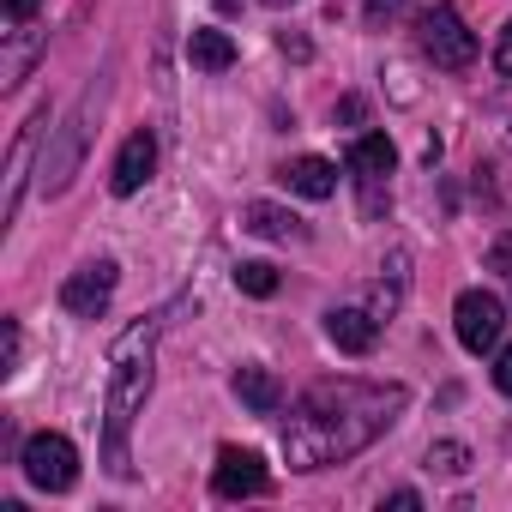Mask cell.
<instances>
[{"mask_svg":"<svg viewBox=\"0 0 512 512\" xmlns=\"http://www.w3.org/2000/svg\"><path fill=\"white\" fill-rule=\"evenodd\" d=\"M404 404H410V392L398 380H386V386L380 380H320L302 392V404L284 422V458L296 470L344 464V458L368 452L398 422Z\"/></svg>","mask_w":512,"mask_h":512,"instance_id":"1","label":"cell"},{"mask_svg":"<svg viewBox=\"0 0 512 512\" xmlns=\"http://www.w3.org/2000/svg\"><path fill=\"white\" fill-rule=\"evenodd\" d=\"M151 338H157V326L145 320V326H133V332L115 344V356H109V470H115L121 482L133 476L127 434H133V422H139V410H145V398H151Z\"/></svg>","mask_w":512,"mask_h":512,"instance_id":"2","label":"cell"},{"mask_svg":"<svg viewBox=\"0 0 512 512\" xmlns=\"http://www.w3.org/2000/svg\"><path fill=\"white\" fill-rule=\"evenodd\" d=\"M97 103H103V85H91L85 97H79V109L55 127V145H49V157H43V193L55 199V193H67L73 187V175H79V163H85V145H91V121H97Z\"/></svg>","mask_w":512,"mask_h":512,"instance_id":"3","label":"cell"},{"mask_svg":"<svg viewBox=\"0 0 512 512\" xmlns=\"http://www.w3.org/2000/svg\"><path fill=\"white\" fill-rule=\"evenodd\" d=\"M422 55L446 73H464L476 61V31L452 13V7H428L422 13Z\"/></svg>","mask_w":512,"mask_h":512,"instance_id":"4","label":"cell"},{"mask_svg":"<svg viewBox=\"0 0 512 512\" xmlns=\"http://www.w3.org/2000/svg\"><path fill=\"white\" fill-rule=\"evenodd\" d=\"M452 332H458V344H464L470 356L494 350L500 332H506V302H500L494 290H464V296L452 302Z\"/></svg>","mask_w":512,"mask_h":512,"instance_id":"5","label":"cell"},{"mask_svg":"<svg viewBox=\"0 0 512 512\" xmlns=\"http://www.w3.org/2000/svg\"><path fill=\"white\" fill-rule=\"evenodd\" d=\"M25 476L43 494H67L79 482V446L67 434H31L25 440Z\"/></svg>","mask_w":512,"mask_h":512,"instance_id":"6","label":"cell"},{"mask_svg":"<svg viewBox=\"0 0 512 512\" xmlns=\"http://www.w3.org/2000/svg\"><path fill=\"white\" fill-rule=\"evenodd\" d=\"M211 488L223 500H247V494H266L272 476H266V458L247 452V446H223L217 452V470H211Z\"/></svg>","mask_w":512,"mask_h":512,"instance_id":"7","label":"cell"},{"mask_svg":"<svg viewBox=\"0 0 512 512\" xmlns=\"http://www.w3.org/2000/svg\"><path fill=\"white\" fill-rule=\"evenodd\" d=\"M115 260H97V266H85V272H73L67 284H61V308L67 314H79V320H97L103 308H109V296H115Z\"/></svg>","mask_w":512,"mask_h":512,"instance_id":"8","label":"cell"},{"mask_svg":"<svg viewBox=\"0 0 512 512\" xmlns=\"http://www.w3.org/2000/svg\"><path fill=\"white\" fill-rule=\"evenodd\" d=\"M49 115H31L13 139V157H7V193H0V223H13L19 205H25V181H31V157H37V133H43Z\"/></svg>","mask_w":512,"mask_h":512,"instance_id":"9","label":"cell"},{"mask_svg":"<svg viewBox=\"0 0 512 512\" xmlns=\"http://www.w3.org/2000/svg\"><path fill=\"white\" fill-rule=\"evenodd\" d=\"M392 163H398V151H392L386 133H362V139L350 145V175L368 187V211H380V181L392 175Z\"/></svg>","mask_w":512,"mask_h":512,"instance_id":"10","label":"cell"},{"mask_svg":"<svg viewBox=\"0 0 512 512\" xmlns=\"http://www.w3.org/2000/svg\"><path fill=\"white\" fill-rule=\"evenodd\" d=\"M326 338L344 350V356H368L380 344V320L368 308H332L326 314Z\"/></svg>","mask_w":512,"mask_h":512,"instance_id":"11","label":"cell"},{"mask_svg":"<svg viewBox=\"0 0 512 512\" xmlns=\"http://www.w3.org/2000/svg\"><path fill=\"white\" fill-rule=\"evenodd\" d=\"M151 169H157V139H151V133H133V139L121 145V157H115V175H109V187L127 199V193H139V187L151 181Z\"/></svg>","mask_w":512,"mask_h":512,"instance_id":"12","label":"cell"},{"mask_svg":"<svg viewBox=\"0 0 512 512\" xmlns=\"http://www.w3.org/2000/svg\"><path fill=\"white\" fill-rule=\"evenodd\" d=\"M235 398L253 410V416H278V404H284V386H278V374L272 368H235Z\"/></svg>","mask_w":512,"mask_h":512,"instance_id":"13","label":"cell"},{"mask_svg":"<svg viewBox=\"0 0 512 512\" xmlns=\"http://www.w3.org/2000/svg\"><path fill=\"white\" fill-rule=\"evenodd\" d=\"M241 229L266 235V241H302V235H308L296 211H284V205H266V199H253V205L241 211Z\"/></svg>","mask_w":512,"mask_h":512,"instance_id":"14","label":"cell"},{"mask_svg":"<svg viewBox=\"0 0 512 512\" xmlns=\"http://www.w3.org/2000/svg\"><path fill=\"white\" fill-rule=\"evenodd\" d=\"M284 187L302 193V199H332L338 193V169L326 157H296V163H284Z\"/></svg>","mask_w":512,"mask_h":512,"instance_id":"15","label":"cell"},{"mask_svg":"<svg viewBox=\"0 0 512 512\" xmlns=\"http://www.w3.org/2000/svg\"><path fill=\"white\" fill-rule=\"evenodd\" d=\"M187 61H193L199 73H229V67H235V43H229L223 31H193V37H187Z\"/></svg>","mask_w":512,"mask_h":512,"instance_id":"16","label":"cell"},{"mask_svg":"<svg viewBox=\"0 0 512 512\" xmlns=\"http://www.w3.org/2000/svg\"><path fill=\"white\" fill-rule=\"evenodd\" d=\"M404 290H410V253L398 247V253H392V278H380V284H374L368 314H374V320H392V314H398V302H404Z\"/></svg>","mask_w":512,"mask_h":512,"instance_id":"17","label":"cell"},{"mask_svg":"<svg viewBox=\"0 0 512 512\" xmlns=\"http://www.w3.org/2000/svg\"><path fill=\"white\" fill-rule=\"evenodd\" d=\"M235 290L266 302V296H278V272H272L266 260H241V266H235Z\"/></svg>","mask_w":512,"mask_h":512,"instance_id":"18","label":"cell"},{"mask_svg":"<svg viewBox=\"0 0 512 512\" xmlns=\"http://www.w3.org/2000/svg\"><path fill=\"white\" fill-rule=\"evenodd\" d=\"M422 464H428L434 476H464V470H470V446H458V440H434Z\"/></svg>","mask_w":512,"mask_h":512,"instance_id":"19","label":"cell"},{"mask_svg":"<svg viewBox=\"0 0 512 512\" xmlns=\"http://www.w3.org/2000/svg\"><path fill=\"white\" fill-rule=\"evenodd\" d=\"M37 7H43V0H0V13H7V25H13V31H19Z\"/></svg>","mask_w":512,"mask_h":512,"instance_id":"20","label":"cell"},{"mask_svg":"<svg viewBox=\"0 0 512 512\" xmlns=\"http://www.w3.org/2000/svg\"><path fill=\"white\" fill-rule=\"evenodd\" d=\"M398 13H404V0H368V25H386Z\"/></svg>","mask_w":512,"mask_h":512,"instance_id":"21","label":"cell"},{"mask_svg":"<svg viewBox=\"0 0 512 512\" xmlns=\"http://www.w3.org/2000/svg\"><path fill=\"white\" fill-rule=\"evenodd\" d=\"M494 386H500V392L512 398V344H506V350L494 356Z\"/></svg>","mask_w":512,"mask_h":512,"instance_id":"22","label":"cell"},{"mask_svg":"<svg viewBox=\"0 0 512 512\" xmlns=\"http://www.w3.org/2000/svg\"><path fill=\"white\" fill-rule=\"evenodd\" d=\"M494 67H500V73H512V19H506V31H500V49H494Z\"/></svg>","mask_w":512,"mask_h":512,"instance_id":"23","label":"cell"},{"mask_svg":"<svg viewBox=\"0 0 512 512\" xmlns=\"http://www.w3.org/2000/svg\"><path fill=\"white\" fill-rule=\"evenodd\" d=\"M19 350H25V344H19V320H7V374L19 368Z\"/></svg>","mask_w":512,"mask_h":512,"instance_id":"24","label":"cell"},{"mask_svg":"<svg viewBox=\"0 0 512 512\" xmlns=\"http://www.w3.org/2000/svg\"><path fill=\"white\" fill-rule=\"evenodd\" d=\"M278 49H284V55H290V61H308V55H314V49H308V43H302V37H278Z\"/></svg>","mask_w":512,"mask_h":512,"instance_id":"25","label":"cell"},{"mask_svg":"<svg viewBox=\"0 0 512 512\" xmlns=\"http://www.w3.org/2000/svg\"><path fill=\"white\" fill-rule=\"evenodd\" d=\"M386 506H398V512H416V506H422V500H416V494H410V488H398V494H386Z\"/></svg>","mask_w":512,"mask_h":512,"instance_id":"26","label":"cell"},{"mask_svg":"<svg viewBox=\"0 0 512 512\" xmlns=\"http://www.w3.org/2000/svg\"><path fill=\"white\" fill-rule=\"evenodd\" d=\"M266 7H296V0H266Z\"/></svg>","mask_w":512,"mask_h":512,"instance_id":"27","label":"cell"}]
</instances>
